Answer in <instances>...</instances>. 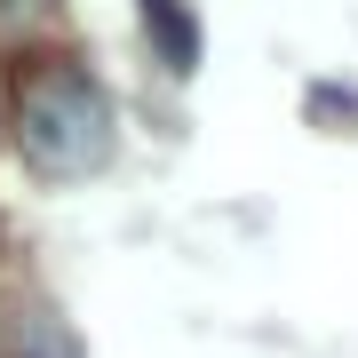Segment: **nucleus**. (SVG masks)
<instances>
[{
	"instance_id": "2",
	"label": "nucleus",
	"mask_w": 358,
	"mask_h": 358,
	"mask_svg": "<svg viewBox=\"0 0 358 358\" xmlns=\"http://www.w3.org/2000/svg\"><path fill=\"white\" fill-rule=\"evenodd\" d=\"M143 32L159 40V64L176 72V80L199 72V16L183 8V0H143Z\"/></svg>"
},
{
	"instance_id": "1",
	"label": "nucleus",
	"mask_w": 358,
	"mask_h": 358,
	"mask_svg": "<svg viewBox=\"0 0 358 358\" xmlns=\"http://www.w3.org/2000/svg\"><path fill=\"white\" fill-rule=\"evenodd\" d=\"M16 152H24L32 176L48 183H72V176H96L112 159V103L88 72H40L24 96H16Z\"/></svg>"
}]
</instances>
